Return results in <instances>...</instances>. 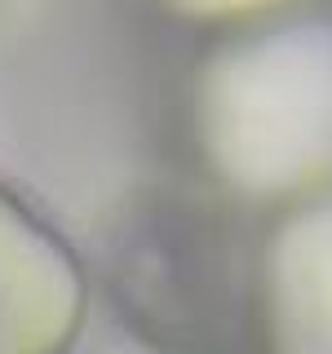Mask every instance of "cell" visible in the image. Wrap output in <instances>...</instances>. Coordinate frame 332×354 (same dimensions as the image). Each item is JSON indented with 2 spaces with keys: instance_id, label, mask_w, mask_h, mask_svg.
I'll return each instance as SVG.
<instances>
[{
  "instance_id": "1",
  "label": "cell",
  "mask_w": 332,
  "mask_h": 354,
  "mask_svg": "<svg viewBox=\"0 0 332 354\" xmlns=\"http://www.w3.org/2000/svg\"><path fill=\"white\" fill-rule=\"evenodd\" d=\"M332 111V75L315 49H270L243 58L221 88V133L226 155L243 173H288L324 147Z\"/></svg>"
},
{
  "instance_id": "2",
  "label": "cell",
  "mask_w": 332,
  "mask_h": 354,
  "mask_svg": "<svg viewBox=\"0 0 332 354\" xmlns=\"http://www.w3.org/2000/svg\"><path fill=\"white\" fill-rule=\"evenodd\" d=\"M75 315L62 252L0 199V354H49Z\"/></svg>"
},
{
  "instance_id": "3",
  "label": "cell",
  "mask_w": 332,
  "mask_h": 354,
  "mask_svg": "<svg viewBox=\"0 0 332 354\" xmlns=\"http://www.w3.org/2000/svg\"><path fill=\"white\" fill-rule=\"evenodd\" d=\"M213 5H217V0H213Z\"/></svg>"
}]
</instances>
